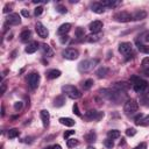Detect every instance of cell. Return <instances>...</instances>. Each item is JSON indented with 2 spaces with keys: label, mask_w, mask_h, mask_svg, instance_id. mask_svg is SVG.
<instances>
[{
  "label": "cell",
  "mask_w": 149,
  "mask_h": 149,
  "mask_svg": "<svg viewBox=\"0 0 149 149\" xmlns=\"http://www.w3.org/2000/svg\"><path fill=\"white\" fill-rule=\"evenodd\" d=\"M87 149H95L94 147H92V146H90V147H87Z\"/></svg>",
  "instance_id": "54"
},
{
  "label": "cell",
  "mask_w": 149,
  "mask_h": 149,
  "mask_svg": "<svg viewBox=\"0 0 149 149\" xmlns=\"http://www.w3.org/2000/svg\"><path fill=\"white\" fill-rule=\"evenodd\" d=\"M95 139H97V134H95L93 130H90V132L85 135V140H86L88 143H93V142L95 141Z\"/></svg>",
  "instance_id": "28"
},
{
  "label": "cell",
  "mask_w": 149,
  "mask_h": 149,
  "mask_svg": "<svg viewBox=\"0 0 149 149\" xmlns=\"http://www.w3.org/2000/svg\"><path fill=\"white\" fill-rule=\"evenodd\" d=\"M85 118L87 120H90V121H92V120L98 121V120H100V119L104 118V113L102 112H99V111H95V109H90V111L86 112Z\"/></svg>",
  "instance_id": "11"
},
{
  "label": "cell",
  "mask_w": 149,
  "mask_h": 149,
  "mask_svg": "<svg viewBox=\"0 0 149 149\" xmlns=\"http://www.w3.org/2000/svg\"><path fill=\"white\" fill-rule=\"evenodd\" d=\"M142 66H149V57H146L142 59Z\"/></svg>",
  "instance_id": "44"
},
{
  "label": "cell",
  "mask_w": 149,
  "mask_h": 149,
  "mask_svg": "<svg viewBox=\"0 0 149 149\" xmlns=\"http://www.w3.org/2000/svg\"><path fill=\"white\" fill-rule=\"evenodd\" d=\"M40 48H41L42 54H43L44 56H48V57L54 56V50L51 49V47H50V45H48V44H45V43H42Z\"/></svg>",
  "instance_id": "16"
},
{
  "label": "cell",
  "mask_w": 149,
  "mask_h": 149,
  "mask_svg": "<svg viewBox=\"0 0 149 149\" xmlns=\"http://www.w3.org/2000/svg\"><path fill=\"white\" fill-rule=\"evenodd\" d=\"M10 7H12V5H6V6L3 7V13L6 14V13L10 12V10H12V9H10Z\"/></svg>",
  "instance_id": "47"
},
{
  "label": "cell",
  "mask_w": 149,
  "mask_h": 149,
  "mask_svg": "<svg viewBox=\"0 0 149 149\" xmlns=\"http://www.w3.org/2000/svg\"><path fill=\"white\" fill-rule=\"evenodd\" d=\"M73 113L76 114V115H78V116H81V114H80V112H79V108H78V105L77 104H74L73 105Z\"/></svg>",
  "instance_id": "42"
},
{
  "label": "cell",
  "mask_w": 149,
  "mask_h": 149,
  "mask_svg": "<svg viewBox=\"0 0 149 149\" xmlns=\"http://www.w3.org/2000/svg\"><path fill=\"white\" fill-rule=\"evenodd\" d=\"M134 149H147V144H146L144 142H142V143H140L139 146H136Z\"/></svg>",
  "instance_id": "45"
},
{
  "label": "cell",
  "mask_w": 149,
  "mask_h": 149,
  "mask_svg": "<svg viewBox=\"0 0 149 149\" xmlns=\"http://www.w3.org/2000/svg\"><path fill=\"white\" fill-rule=\"evenodd\" d=\"M73 134H74V130H66V132L63 134V137H64L65 140H68L69 136H71V135H73Z\"/></svg>",
  "instance_id": "40"
},
{
  "label": "cell",
  "mask_w": 149,
  "mask_h": 149,
  "mask_svg": "<svg viewBox=\"0 0 149 149\" xmlns=\"http://www.w3.org/2000/svg\"><path fill=\"white\" fill-rule=\"evenodd\" d=\"M38 45H40V44H38L37 42H31V43H29V44L26 47L24 50H26L27 54H34V52L37 51V49L40 48Z\"/></svg>",
  "instance_id": "19"
},
{
  "label": "cell",
  "mask_w": 149,
  "mask_h": 149,
  "mask_svg": "<svg viewBox=\"0 0 149 149\" xmlns=\"http://www.w3.org/2000/svg\"><path fill=\"white\" fill-rule=\"evenodd\" d=\"M91 9L92 12H94L95 14H102L105 12V7L100 3V2H93L92 6H91Z\"/></svg>",
  "instance_id": "17"
},
{
  "label": "cell",
  "mask_w": 149,
  "mask_h": 149,
  "mask_svg": "<svg viewBox=\"0 0 149 149\" xmlns=\"http://www.w3.org/2000/svg\"><path fill=\"white\" fill-rule=\"evenodd\" d=\"M7 23L12 24V26H16V24H20L21 23V19H20V15L16 14V13H10L7 19H6Z\"/></svg>",
  "instance_id": "12"
},
{
  "label": "cell",
  "mask_w": 149,
  "mask_h": 149,
  "mask_svg": "<svg viewBox=\"0 0 149 149\" xmlns=\"http://www.w3.org/2000/svg\"><path fill=\"white\" fill-rule=\"evenodd\" d=\"M99 40V37L95 35V34H93V35H90V36H87V41L88 42H97Z\"/></svg>",
  "instance_id": "38"
},
{
  "label": "cell",
  "mask_w": 149,
  "mask_h": 149,
  "mask_svg": "<svg viewBox=\"0 0 149 149\" xmlns=\"http://www.w3.org/2000/svg\"><path fill=\"white\" fill-rule=\"evenodd\" d=\"M61 71L59 70H57V69H52V70H49L48 72H47V77L49 78V79H56V78H58L59 76H61Z\"/></svg>",
  "instance_id": "21"
},
{
  "label": "cell",
  "mask_w": 149,
  "mask_h": 149,
  "mask_svg": "<svg viewBox=\"0 0 149 149\" xmlns=\"http://www.w3.org/2000/svg\"><path fill=\"white\" fill-rule=\"evenodd\" d=\"M99 93H100L104 98H106V99H108L109 101H113V102H115V104H118V102L120 101V99H122L121 92H120V91H116V90L102 88V90L99 91Z\"/></svg>",
  "instance_id": "1"
},
{
  "label": "cell",
  "mask_w": 149,
  "mask_h": 149,
  "mask_svg": "<svg viewBox=\"0 0 149 149\" xmlns=\"http://www.w3.org/2000/svg\"><path fill=\"white\" fill-rule=\"evenodd\" d=\"M64 104H65V97H64V94H61V95L56 97L55 100H54V105L56 107H62Z\"/></svg>",
  "instance_id": "24"
},
{
  "label": "cell",
  "mask_w": 149,
  "mask_h": 149,
  "mask_svg": "<svg viewBox=\"0 0 149 149\" xmlns=\"http://www.w3.org/2000/svg\"><path fill=\"white\" fill-rule=\"evenodd\" d=\"M135 123L137 126H148L149 125V115H143V114H139L135 118Z\"/></svg>",
  "instance_id": "14"
},
{
  "label": "cell",
  "mask_w": 149,
  "mask_h": 149,
  "mask_svg": "<svg viewBox=\"0 0 149 149\" xmlns=\"http://www.w3.org/2000/svg\"><path fill=\"white\" fill-rule=\"evenodd\" d=\"M30 37H31V33H30V30H28V29L23 30V31L20 34V40H21L22 42H27V41H29Z\"/></svg>",
  "instance_id": "25"
},
{
  "label": "cell",
  "mask_w": 149,
  "mask_h": 149,
  "mask_svg": "<svg viewBox=\"0 0 149 149\" xmlns=\"http://www.w3.org/2000/svg\"><path fill=\"white\" fill-rule=\"evenodd\" d=\"M135 134H136V129L135 128H128L126 130V135L127 136H134Z\"/></svg>",
  "instance_id": "37"
},
{
  "label": "cell",
  "mask_w": 149,
  "mask_h": 149,
  "mask_svg": "<svg viewBox=\"0 0 149 149\" xmlns=\"http://www.w3.org/2000/svg\"><path fill=\"white\" fill-rule=\"evenodd\" d=\"M70 29H71V24H70V23H63V24H61L59 28L57 29V33H58L59 35H65V34H68V33L70 31Z\"/></svg>",
  "instance_id": "18"
},
{
  "label": "cell",
  "mask_w": 149,
  "mask_h": 149,
  "mask_svg": "<svg viewBox=\"0 0 149 149\" xmlns=\"http://www.w3.org/2000/svg\"><path fill=\"white\" fill-rule=\"evenodd\" d=\"M35 30L37 33V35L41 37V38H47L49 36V30L47 29V27L42 23V22H36L35 24Z\"/></svg>",
  "instance_id": "8"
},
{
  "label": "cell",
  "mask_w": 149,
  "mask_h": 149,
  "mask_svg": "<svg viewBox=\"0 0 149 149\" xmlns=\"http://www.w3.org/2000/svg\"><path fill=\"white\" fill-rule=\"evenodd\" d=\"M108 72H109V69H108V68H106V66H100V68L95 71V74H97L99 78H104V77H106V76L108 74Z\"/></svg>",
  "instance_id": "20"
},
{
  "label": "cell",
  "mask_w": 149,
  "mask_h": 149,
  "mask_svg": "<svg viewBox=\"0 0 149 149\" xmlns=\"http://www.w3.org/2000/svg\"><path fill=\"white\" fill-rule=\"evenodd\" d=\"M119 52L123 56H129L133 52V45L129 42H122L119 44Z\"/></svg>",
  "instance_id": "9"
},
{
  "label": "cell",
  "mask_w": 149,
  "mask_h": 149,
  "mask_svg": "<svg viewBox=\"0 0 149 149\" xmlns=\"http://www.w3.org/2000/svg\"><path fill=\"white\" fill-rule=\"evenodd\" d=\"M56 9H57V12H59V13H66V8L64 7V6H62V5H58L57 7H56Z\"/></svg>",
  "instance_id": "41"
},
{
  "label": "cell",
  "mask_w": 149,
  "mask_h": 149,
  "mask_svg": "<svg viewBox=\"0 0 149 149\" xmlns=\"http://www.w3.org/2000/svg\"><path fill=\"white\" fill-rule=\"evenodd\" d=\"M144 74L149 77V69H147V70H144Z\"/></svg>",
  "instance_id": "53"
},
{
  "label": "cell",
  "mask_w": 149,
  "mask_h": 149,
  "mask_svg": "<svg viewBox=\"0 0 149 149\" xmlns=\"http://www.w3.org/2000/svg\"><path fill=\"white\" fill-rule=\"evenodd\" d=\"M40 115H41V120H42V123L44 127H48L49 126V121H50V114L47 109H42L40 112Z\"/></svg>",
  "instance_id": "15"
},
{
  "label": "cell",
  "mask_w": 149,
  "mask_h": 149,
  "mask_svg": "<svg viewBox=\"0 0 149 149\" xmlns=\"http://www.w3.org/2000/svg\"><path fill=\"white\" fill-rule=\"evenodd\" d=\"M79 144V142H78V140H76V139H68L66 140V146L69 147V148H74L76 146H78Z\"/></svg>",
  "instance_id": "33"
},
{
  "label": "cell",
  "mask_w": 149,
  "mask_h": 149,
  "mask_svg": "<svg viewBox=\"0 0 149 149\" xmlns=\"http://www.w3.org/2000/svg\"><path fill=\"white\" fill-rule=\"evenodd\" d=\"M14 108H15V111L21 109V108H22V102H21V101H16V102L14 104Z\"/></svg>",
  "instance_id": "43"
},
{
  "label": "cell",
  "mask_w": 149,
  "mask_h": 149,
  "mask_svg": "<svg viewBox=\"0 0 149 149\" xmlns=\"http://www.w3.org/2000/svg\"><path fill=\"white\" fill-rule=\"evenodd\" d=\"M144 41H146V42H149V33L146 34V36H144Z\"/></svg>",
  "instance_id": "51"
},
{
  "label": "cell",
  "mask_w": 149,
  "mask_h": 149,
  "mask_svg": "<svg viewBox=\"0 0 149 149\" xmlns=\"http://www.w3.org/2000/svg\"><path fill=\"white\" fill-rule=\"evenodd\" d=\"M42 13H43V7H42V6L36 7L35 10H34V15H35V16H40Z\"/></svg>",
  "instance_id": "36"
},
{
  "label": "cell",
  "mask_w": 149,
  "mask_h": 149,
  "mask_svg": "<svg viewBox=\"0 0 149 149\" xmlns=\"http://www.w3.org/2000/svg\"><path fill=\"white\" fill-rule=\"evenodd\" d=\"M84 35H85V33H84V29H83V28H77V29H76V36H77L78 38H83Z\"/></svg>",
  "instance_id": "34"
},
{
  "label": "cell",
  "mask_w": 149,
  "mask_h": 149,
  "mask_svg": "<svg viewBox=\"0 0 149 149\" xmlns=\"http://www.w3.org/2000/svg\"><path fill=\"white\" fill-rule=\"evenodd\" d=\"M114 20L118 22H129L133 20V16L128 12H118L114 14Z\"/></svg>",
  "instance_id": "7"
},
{
  "label": "cell",
  "mask_w": 149,
  "mask_h": 149,
  "mask_svg": "<svg viewBox=\"0 0 149 149\" xmlns=\"http://www.w3.org/2000/svg\"><path fill=\"white\" fill-rule=\"evenodd\" d=\"M6 88H7L6 84H5V83H1V90H0V94H3V93L6 92Z\"/></svg>",
  "instance_id": "46"
},
{
  "label": "cell",
  "mask_w": 149,
  "mask_h": 149,
  "mask_svg": "<svg viewBox=\"0 0 149 149\" xmlns=\"http://www.w3.org/2000/svg\"><path fill=\"white\" fill-rule=\"evenodd\" d=\"M63 57L65 59H69V61H73V59H77L78 56H79V51L74 48H66L65 50H63L62 52Z\"/></svg>",
  "instance_id": "6"
},
{
  "label": "cell",
  "mask_w": 149,
  "mask_h": 149,
  "mask_svg": "<svg viewBox=\"0 0 149 149\" xmlns=\"http://www.w3.org/2000/svg\"><path fill=\"white\" fill-rule=\"evenodd\" d=\"M59 122L64 126H68V127H72L74 125V120H72L71 118H61Z\"/></svg>",
  "instance_id": "27"
},
{
  "label": "cell",
  "mask_w": 149,
  "mask_h": 149,
  "mask_svg": "<svg viewBox=\"0 0 149 149\" xmlns=\"http://www.w3.org/2000/svg\"><path fill=\"white\" fill-rule=\"evenodd\" d=\"M3 115H5V107L1 106V116H3Z\"/></svg>",
  "instance_id": "52"
},
{
  "label": "cell",
  "mask_w": 149,
  "mask_h": 149,
  "mask_svg": "<svg viewBox=\"0 0 149 149\" xmlns=\"http://www.w3.org/2000/svg\"><path fill=\"white\" fill-rule=\"evenodd\" d=\"M136 47L139 49V51L143 52V54H148L149 55V45H146V44H142L141 42H136Z\"/></svg>",
  "instance_id": "29"
},
{
  "label": "cell",
  "mask_w": 149,
  "mask_h": 149,
  "mask_svg": "<svg viewBox=\"0 0 149 149\" xmlns=\"http://www.w3.org/2000/svg\"><path fill=\"white\" fill-rule=\"evenodd\" d=\"M38 84H40V74L36 73V72L30 73L28 76V85H29V87L31 90H35V88H37Z\"/></svg>",
  "instance_id": "10"
},
{
  "label": "cell",
  "mask_w": 149,
  "mask_h": 149,
  "mask_svg": "<svg viewBox=\"0 0 149 149\" xmlns=\"http://www.w3.org/2000/svg\"><path fill=\"white\" fill-rule=\"evenodd\" d=\"M107 136H108V139H111V140L118 139V137H120V132H119L118 129H111V130H108Z\"/></svg>",
  "instance_id": "30"
},
{
  "label": "cell",
  "mask_w": 149,
  "mask_h": 149,
  "mask_svg": "<svg viewBox=\"0 0 149 149\" xmlns=\"http://www.w3.org/2000/svg\"><path fill=\"white\" fill-rule=\"evenodd\" d=\"M104 144L107 147V148H109V149H112L113 147H114V143H113V140H111V139H106L105 141H104Z\"/></svg>",
  "instance_id": "35"
},
{
  "label": "cell",
  "mask_w": 149,
  "mask_h": 149,
  "mask_svg": "<svg viewBox=\"0 0 149 149\" xmlns=\"http://www.w3.org/2000/svg\"><path fill=\"white\" fill-rule=\"evenodd\" d=\"M93 84H94L93 79H86V80H84V83L81 84V86H83V88L85 91H87V90H90L93 86Z\"/></svg>",
  "instance_id": "31"
},
{
  "label": "cell",
  "mask_w": 149,
  "mask_h": 149,
  "mask_svg": "<svg viewBox=\"0 0 149 149\" xmlns=\"http://www.w3.org/2000/svg\"><path fill=\"white\" fill-rule=\"evenodd\" d=\"M100 3L106 8V7H109V8H113V7H115L118 3H119V1H115V0H104V1H100Z\"/></svg>",
  "instance_id": "26"
},
{
  "label": "cell",
  "mask_w": 149,
  "mask_h": 149,
  "mask_svg": "<svg viewBox=\"0 0 149 149\" xmlns=\"http://www.w3.org/2000/svg\"><path fill=\"white\" fill-rule=\"evenodd\" d=\"M62 91H63V93L64 94H66L69 98H71V99H79L80 97H81V93H80V91L77 88V87H74V86H72V85H64L63 87H62Z\"/></svg>",
  "instance_id": "3"
},
{
  "label": "cell",
  "mask_w": 149,
  "mask_h": 149,
  "mask_svg": "<svg viewBox=\"0 0 149 149\" xmlns=\"http://www.w3.org/2000/svg\"><path fill=\"white\" fill-rule=\"evenodd\" d=\"M141 102H142V105H143V106L149 107V95H147V97L142 98V99H141Z\"/></svg>",
  "instance_id": "39"
},
{
  "label": "cell",
  "mask_w": 149,
  "mask_h": 149,
  "mask_svg": "<svg viewBox=\"0 0 149 149\" xmlns=\"http://www.w3.org/2000/svg\"><path fill=\"white\" fill-rule=\"evenodd\" d=\"M44 149H62V147H61L59 144H54V146L47 147V148H44Z\"/></svg>",
  "instance_id": "49"
},
{
  "label": "cell",
  "mask_w": 149,
  "mask_h": 149,
  "mask_svg": "<svg viewBox=\"0 0 149 149\" xmlns=\"http://www.w3.org/2000/svg\"><path fill=\"white\" fill-rule=\"evenodd\" d=\"M139 109V104L135 99H128L126 102H125V106H123V112L127 114V115H133L137 112Z\"/></svg>",
  "instance_id": "4"
},
{
  "label": "cell",
  "mask_w": 149,
  "mask_h": 149,
  "mask_svg": "<svg viewBox=\"0 0 149 149\" xmlns=\"http://www.w3.org/2000/svg\"><path fill=\"white\" fill-rule=\"evenodd\" d=\"M68 40H69V36H65V35H64V36L61 38V42H62V43H65Z\"/></svg>",
  "instance_id": "50"
},
{
  "label": "cell",
  "mask_w": 149,
  "mask_h": 149,
  "mask_svg": "<svg viewBox=\"0 0 149 149\" xmlns=\"http://www.w3.org/2000/svg\"><path fill=\"white\" fill-rule=\"evenodd\" d=\"M113 87H114V90H116V91H120V92H122V91L127 90V88L129 87V85H128L127 83H125V81H119V83H115Z\"/></svg>",
  "instance_id": "23"
},
{
  "label": "cell",
  "mask_w": 149,
  "mask_h": 149,
  "mask_svg": "<svg viewBox=\"0 0 149 149\" xmlns=\"http://www.w3.org/2000/svg\"><path fill=\"white\" fill-rule=\"evenodd\" d=\"M19 134H20V132L16 128H12V129L8 130V137L9 139H15V137L19 136Z\"/></svg>",
  "instance_id": "32"
},
{
  "label": "cell",
  "mask_w": 149,
  "mask_h": 149,
  "mask_svg": "<svg viewBox=\"0 0 149 149\" xmlns=\"http://www.w3.org/2000/svg\"><path fill=\"white\" fill-rule=\"evenodd\" d=\"M88 28H90V30H91L93 34H97V33H99V31L102 29V22L99 21V20H95V21H93V22L90 23Z\"/></svg>",
  "instance_id": "13"
},
{
  "label": "cell",
  "mask_w": 149,
  "mask_h": 149,
  "mask_svg": "<svg viewBox=\"0 0 149 149\" xmlns=\"http://www.w3.org/2000/svg\"><path fill=\"white\" fill-rule=\"evenodd\" d=\"M132 80H133V88H134L135 92L141 93V92H143V91L147 88V86H148V83H147L146 80L141 79L140 77H132Z\"/></svg>",
  "instance_id": "5"
},
{
  "label": "cell",
  "mask_w": 149,
  "mask_h": 149,
  "mask_svg": "<svg viewBox=\"0 0 149 149\" xmlns=\"http://www.w3.org/2000/svg\"><path fill=\"white\" fill-rule=\"evenodd\" d=\"M99 63V59L97 58H90V59H85V61H81L79 64H78V71L80 73H86V72H90L91 70H93V68Z\"/></svg>",
  "instance_id": "2"
},
{
  "label": "cell",
  "mask_w": 149,
  "mask_h": 149,
  "mask_svg": "<svg viewBox=\"0 0 149 149\" xmlns=\"http://www.w3.org/2000/svg\"><path fill=\"white\" fill-rule=\"evenodd\" d=\"M21 14H22L24 17H29V15H30L29 12H28L27 9H21Z\"/></svg>",
  "instance_id": "48"
},
{
  "label": "cell",
  "mask_w": 149,
  "mask_h": 149,
  "mask_svg": "<svg viewBox=\"0 0 149 149\" xmlns=\"http://www.w3.org/2000/svg\"><path fill=\"white\" fill-rule=\"evenodd\" d=\"M132 16H133V20L139 21V20H143V19H146L147 13H146L144 10H136L134 14H132Z\"/></svg>",
  "instance_id": "22"
}]
</instances>
